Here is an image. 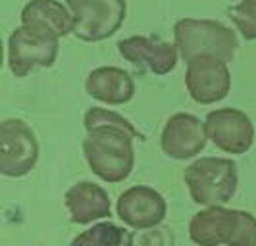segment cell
Returning <instances> with one entry per match:
<instances>
[{"mask_svg": "<svg viewBox=\"0 0 256 246\" xmlns=\"http://www.w3.org/2000/svg\"><path fill=\"white\" fill-rule=\"evenodd\" d=\"M118 52L129 64L148 69L154 75H168L176 69L180 60V50L176 44L144 35H133L120 40Z\"/></svg>", "mask_w": 256, "mask_h": 246, "instance_id": "cell-12", "label": "cell"}, {"mask_svg": "<svg viewBox=\"0 0 256 246\" xmlns=\"http://www.w3.org/2000/svg\"><path fill=\"white\" fill-rule=\"evenodd\" d=\"M118 218L135 231H148L166 220V198L156 189L135 185L124 191L116 202Z\"/></svg>", "mask_w": 256, "mask_h": 246, "instance_id": "cell-10", "label": "cell"}, {"mask_svg": "<svg viewBox=\"0 0 256 246\" xmlns=\"http://www.w3.org/2000/svg\"><path fill=\"white\" fill-rule=\"evenodd\" d=\"M38 162L35 131L24 119L8 117L0 123V173L20 179L31 173Z\"/></svg>", "mask_w": 256, "mask_h": 246, "instance_id": "cell-7", "label": "cell"}, {"mask_svg": "<svg viewBox=\"0 0 256 246\" xmlns=\"http://www.w3.org/2000/svg\"><path fill=\"white\" fill-rule=\"evenodd\" d=\"M64 204L70 214V221L77 225H87L106 218L110 220L112 216L108 193L100 185L90 181H81L70 187L64 196Z\"/></svg>", "mask_w": 256, "mask_h": 246, "instance_id": "cell-13", "label": "cell"}, {"mask_svg": "<svg viewBox=\"0 0 256 246\" xmlns=\"http://www.w3.org/2000/svg\"><path fill=\"white\" fill-rule=\"evenodd\" d=\"M185 87L196 104L222 102L231 91V71L228 62L216 56H196L187 62Z\"/></svg>", "mask_w": 256, "mask_h": 246, "instance_id": "cell-8", "label": "cell"}, {"mask_svg": "<svg viewBox=\"0 0 256 246\" xmlns=\"http://www.w3.org/2000/svg\"><path fill=\"white\" fill-rule=\"evenodd\" d=\"M189 239L196 246H256V218L244 210L204 208L189 221Z\"/></svg>", "mask_w": 256, "mask_h": 246, "instance_id": "cell-2", "label": "cell"}, {"mask_svg": "<svg viewBox=\"0 0 256 246\" xmlns=\"http://www.w3.org/2000/svg\"><path fill=\"white\" fill-rule=\"evenodd\" d=\"M208 139L216 148L233 156L246 154L254 144L252 119L237 108H218L208 112L204 119Z\"/></svg>", "mask_w": 256, "mask_h": 246, "instance_id": "cell-9", "label": "cell"}, {"mask_svg": "<svg viewBox=\"0 0 256 246\" xmlns=\"http://www.w3.org/2000/svg\"><path fill=\"white\" fill-rule=\"evenodd\" d=\"M208 133L204 121L187 112H178L170 117L160 135L162 152L172 160H191L206 148Z\"/></svg>", "mask_w": 256, "mask_h": 246, "instance_id": "cell-11", "label": "cell"}, {"mask_svg": "<svg viewBox=\"0 0 256 246\" xmlns=\"http://www.w3.org/2000/svg\"><path fill=\"white\" fill-rule=\"evenodd\" d=\"M174 39L185 62L196 56H216L224 62H231L239 46L237 35L231 27L214 19L183 17L174 25Z\"/></svg>", "mask_w": 256, "mask_h": 246, "instance_id": "cell-4", "label": "cell"}, {"mask_svg": "<svg viewBox=\"0 0 256 246\" xmlns=\"http://www.w3.org/2000/svg\"><path fill=\"white\" fill-rule=\"evenodd\" d=\"M76 27L74 35L83 42H100L120 31L128 15L126 0H66Z\"/></svg>", "mask_w": 256, "mask_h": 246, "instance_id": "cell-6", "label": "cell"}, {"mask_svg": "<svg viewBox=\"0 0 256 246\" xmlns=\"http://www.w3.org/2000/svg\"><path fill=\"white\" fill-rule=\"evenodd\" d=\"M230 19L246 40H256V0H241L228 10Z\"/></svg>", "mask_w": 256, "mask_h": 246, "instance_id": "cell-17", "label": "cell"}, {"mask_svg": "<svg viewBox=\"0 0 256 246\" xmlns=\"http://www.w3.org/2000/svg\"><path fill=\"white\" fill-rule=\"evenodd\" d=\"M183 181L196 204L204 208L224 206L237 193L239 169L231 158L206 156L185 168Z\"/></svg>", "mask_w": 256, "mask_h": 246, "instance_id": "cell-3", "label": "cell"}, {"mask_svg": "<svg viewBox=\"0 0 256 246\" xmlns=\"http://www.w3.org/2000/svg\"><path fill=\"white\" fill-rule=\"evenodd\" d=\"M135 235L112 221H100L77 235L70 246H133Z\"/></svg>", "mask_w": 256, "mask_h": 246, "instance_id": "cell-16", "label": "cell"}, {"mask_svg": "<svg viewBox=\"0 0 256 246\" xmlns=\"http://www.w3.org/2000/svg\"><path fill=\"white\" fill-rule=\"evenodd\" d=\"M85 91L90 98L104 102L108 106H120L128 104L135 96V81L131 73L116 67V65H102L92 69L87 81H85Z\"/></svg>", "mask_w": 256, "mask_h": 246, "instance_id": "cell-14", "label": "cell"}, {"mask_svg": "<svg viewBox=\"0 0 256 246\" xmlns=\"http://www.w3.org/2000/svg\"><path fill=\"white\" fill-rule=\"evenodd\" d=\"M83 156L89 169L106 183L126 181L135 168V139H144L135 125L118 112L92 106L85 112Z\"/></svg>", "mask_w": 256, "mask_h": 246, "instance_id": "cell-1", "label": "cell"}, {"mask_svg": "<svg viewBox=\"0 0 256 246\" xmlns=\"http://www.w3.org/2000/svg\"><path fill=\"white\" fill-rule=\"evenodd\" d=\"M60 37L42 25L18 27L8 39V67L14 77H27L37 69L54 65Z\"/></svg>", "mask_w": 256, "mask_h": 246, "instance_id": "cell-5", "label": "cell"}, {"mask_svg": "<svg viewBox=\"0 0 256 246\" xmlns=\"http://www.w3.org/2000/svg\"><path fill=\"white\" fill-rule=\"evenodd\" d=\"M22 23L46 27L62 39L74 35L76 19L72 10L58 0H29L22 10Z\"/></svg>", "mask_w": 256, "mask_h": 246, "instance_id": "cell-15", "label": "cell"}]
</instances>
